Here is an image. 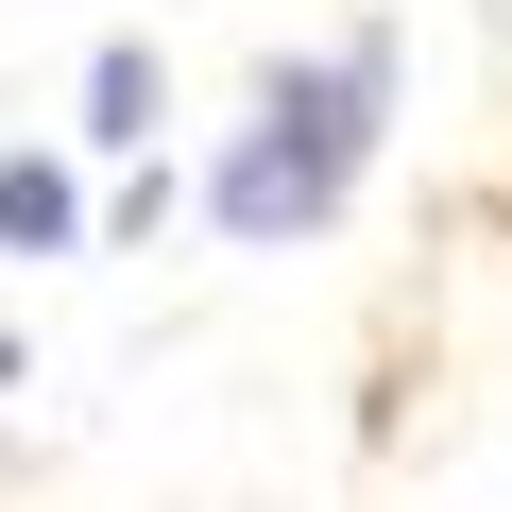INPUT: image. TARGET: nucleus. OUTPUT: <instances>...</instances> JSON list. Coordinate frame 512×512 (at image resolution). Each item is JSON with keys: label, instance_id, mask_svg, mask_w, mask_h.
<instances>
[{"label": "nucleus", "instance_id": "nucleus-1", "mask_svg": "<svg viewBox=\"0 0 512 512\" xmlns=\"http://www.w3.org/2000/svg\"><path fill=\"white\" fill-rule=\"evenodd\" d=\"M376 137H393V35H325L308 69L256 86V120L205 154V222H222L239 256H291V239H325V222L359 205Z\"/></svg>", "mask_w": 512, "mask_h": 512}, {"label": "nucleus", "instance_id": "nucleus-2", "mask_svg": "<svg viewBox=\"0 0 512 512\" xmlns=\"http://www.w3.org/2000/svg\"><path fill=\"white\" fill-rule=\"evenodd\" d=\"M154 120H171L154 35H103V52H86V154H154Z\"/></svg>", "mask_w": 512, "mask_h": 512}, {"label": "nucleus", "instance_id": "nucleus-3", "mask_svg": "<svg viewBox=\"0 0 512 512\" xmlns=\"http://www.w3.org/2000/svg\"><path fill=\"white\" fill-rule=\"evenodd\" d=\"M0 256H86V188H69V154H0Z\"/></svg>", "mask_w": 512, "mask_h": 512}]
</instances>
